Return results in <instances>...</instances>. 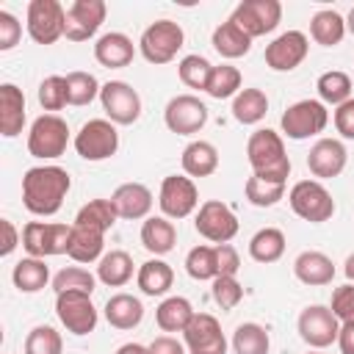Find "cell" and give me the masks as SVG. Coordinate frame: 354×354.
<instances>
[{
    "label": "cell",
    "mask_w": 354,
    "mask_h": 354,
    "mask_svg": "<svg viewBox=\"0 0 354 354\" xmlns=\"http://www.w3.org/2000/svg\"><path fill=\"white\" fill-rule=\"evenodd\" d=\"M72 188V177L61 166H33L22 177V205L33 216H55Z\"/></svg>",
    "instance_id": "1"
},
{
    "label": "cell",
    "mask_w": 354,
    "mask_h": 354,
    "mask_svg": "<svg viewBox=\"0 0 354 354\" xmlns=\"http://www.w3.org/2000/svg\"><path fill=\"white\" fill-rule=\"evenodd\" d=\"M246 160L252 171L271 183H288L290 174V158L285 152V141L277 130L260 127L246 141Z\"/></svg>",
    "instance_id": "2"
},
{
    "label": "cell",
    "mask_w": 354,
    "mask_h": 354,
    "mask_svg": "<svg viewBox=\"0 0 354 354\" xmlns=\"http://www.w3.org/2000/svg\"><path fill=\"white\" fill-rule=\"evenodd\" d=\"M69 127L58 113H41L28 130V152L39 160H55L66 152Z\"/></svg>",
    "instance_id": "3"
},
{
    "label": "cell",
    "mask_w": 354,
    "mask_h": 354,
    "mask_svg": "<svg viewBox=\"0 0 354 354\" xmlns=\"http://www.w3.org/2000/svg\"><path fill=\"white\" fill-rule=\"evenodd\" d=\"M183 41H185V33H183V28L177 22L158 19L149 28H144L141 41H138V50H141V55L149 64L160 66V64H169V61L177 58V53L183 50Z\"/></svg>",
    "instance_id": "4"
},
{
    "label": "cell",
    "mask_w": 354,
    "mask_h": 354,
    "mask_svg": "<svg viewBox=\"0 0 354 354\" xmlns=\"http://www.w3.org/2000/svg\"><path fill=\"white\" fill-rule=\"evenodd\" d=\"M288 205L299 218H304L310 224L329 221L335 213V199L318 180H299L288 191Z\"/></svg>",
    "instance_id": "5"
},
{
    "label": "cell",
    "mask_w": 354,
    "mask_h": 354,
    "mask_svg": "<svg viewBox=\"0 0 354 354\" xmlns=\"http://www.w3.org/2000/svg\"><path fill=\"white\" fill-rule=\"evenodd\" d=\"M72 227L55 224V221H28L22 227V246L28 257H53L69 252Z\"/></svg>",
    "instance_id": "6"
},
{
    "label": "cell",
    "mask_w": 354,
    "mask_h": 354,
    "mask_svg": "<svg viewBox=\"0 0 354 354\" xmlns=\"http://www.w3.org/2000/svg\"><path fill=\"white\" fill-rule=\"evenodd\" d=\"M326 122H329V111L321 100H299V102L288 105L279 119L282 133L293 141H304L310 136L324 133Z\"/></svg>",
    "instance_id": "7"
},
{
    "label": "cell",
    "mask_w": 354,
    "mask_h": 354,
    "mask_svg": "<svg viewBox=\"0 0 354 354\" xmlns=\"http://www.w3.org/2000/svg\"><path fill=\"white\" fill-rule=\"evenodd\" d=\"M119 149V133L111 119H88L77 133H75V152L83 160H105L116 155Z\"/></svg>",
    "instance_id": "8"
},
{
    "label": "cell",
    "mask_w": 354,
    "mask_h": 354,
    "mask_svg": "<svg viewBox=\"0 0 354 354\" xmlns=\"http://www.w3.org/2000/svg\"><path fill=\"white\" fill-rule=\"evenodd\" d=\"M194 227L210 243H230L238 235V216L221 199H207L199 205Z\"/></svg>",
    "instance_id": "9"
},
{
    "label": "cell",
    "mask_w": 354,
    "mask_h": 354,
    "mask_svg": "<svg viewBox=\"0 0 354 354\" xmlns=\"http://www.w3.org/2000/svg\"><path fill=\"white\" fill-rule=\"evenodd\" d=\"M55 315L64 324L66 332L72 335H88L97 326V307L91 301V293H80V290H66V293H55Z\"/></svg>",
    "instance_id": "10"
},
{
    "label": "cell",
    "mask_w": 354,
    "mask_h": 354,
    "mask_svg": "<svg viewBox=\"0 0 354 354\" xmlns=\"http://www.w3.org/2000/svg\"><path fill=\"white\" fill-rule=\"evenodd\" d=\"M66 8L58 0H30L28 3V33L36 44H55L64 36Z\"/></svg>",
    "instance_id": "11"
},
{
    "label": "cell",
    "mask_w": 354,
    "mask_h": 354,
    "mask_svg": "<svg viewBox=\"0 0 354 354\" xmlns=\"http://www.w3.org/2000/svg\"><path fill=\"white\" fill-rule=\"evenodd\" d=\"M243 33L254 36H266L271 33L279 19H282V3L279 0H243L235 6L232 17H230Z\"/></svg>",
    "instance_id": "12"
},
{
    "label": "cell",
    "mask_w": 354,
    "mask_h": 354,
    "mask_svg": "<svg viewBox=\"0 0 354 354\" xmlns=\"http://www.w3.org/2000/svg\"><path fill=\"white\" fill-rule=\"evenodd\" d=\"M299 335L310 348H326L332 343H337V332H340V321L335 318V313L324 304H310L299 313Z\"/></svg>",
    "instance_id": "13"
},
{
    "label": "cell",
    "mask_w": 354,
    "mask_h": 354,
    "mask_svg": "<svg viewBox=\"0 0 354 354\" xmlns=\"http://www.w3.org/2000/svg\"><path fill=\"white\" fill-rule=\"evenodd\" d=\"M100 102L113 124H133L141 116V97L124 80H108L100 88Z\"/></svg>",
    "instance_id": "14"
},
{
    "label": "cell",
    "mask_w": 354,
    "mask_h": 354,
    "mask_svg": "<svg viewBox=\"0 0 354 354\" xmlns=\"http://www.w3.org/2000/svg\"><path fill=\"white\" fill-rule=\"evenodd\" d=\"M163 122L177 136H194L207 124V105L194 94H177L166 102Z\"/></svg>",
    "instance_id": "15"
},
{
    "label": "cell",
    "mask_w": 354,
    "mask_h": 354,
    "mask_svg": "<svg viewBox=\"0 0 354 354\" xmlns=\"http://www.w3.org/2000/svg\"><path fill=\"white\" fill-rule=\"evenodd\" d=\"M158 205L163 210L166 218H185L196 210L199 205V191L194 185L191 177L183 174H169L160 183V194H158Z\"/></svg>",
    "instance_id": "16"
},
{
    "label": "cell",
    "mask_w": 354,
    "mask_h": 354,
    "mask_svg": "<svg viewBox=\"0 0 354 354\" xmlns=\"http://www.w3.org/2000/svg\"><path fill=\"white\" fill-rule=\"evenodd\" d=\"M188 354H227V337L221 324L210 313H196L183 332Z\"/></svg>",
    "instance_id": "17"
},
{
    "label": "cell",
    "mask_w": 354,
    "mask_h": 354,
    "mask_svg": "<svg viewBox=\"0 0 354 354\" xmlns=\"http://www.w3.org/2000/svg\"><path fill=\"white\" fill-rule=\"evenodd\" d=\"M105 14H108V6L102 0H75L66 8L64 36L69 41H88L105 22Z\"/></svg>",
    "instance_id": "18"
},
{
    "label": "cell",
    "mask_w": 354,
    "mask_h": 354,
    "mask_svg": "<svg viewBox=\"0 0 354 354\" xmlns=\"http://www.w3.org/2000/svg\"><path fill=\"white\" fill-rule=\"evenodd\" d=\"M310 41L301 30H285L266 47V64L274 72H290L307 58Z\"/></svg>",
    "instance_id": "19"
},
{
    "label": "cell",
    "mask_w": 354,
    "mask_h": 354,
    "mask_svg": "<svg viewBox=\"0 0 354 354\" xmlns=\"http://www.w3.org/2000/svg\"><path fill=\"white\" fill-rule=\"evenodd\" d=\"M348 152L337 138H318L307 152V169L318 180H332L346 169Z\"/></svg>",
    "instance_id": "20"
},
{
    "label": "cell",
    "mask_w": 354,
    "mask_h": 354,
    "mask_svg": "<svg viewBox=\"0 0 354 354\" xmlns=\"http://www.w3.org/2000/svg\"><path fill=\"white\" fill-rule=\"evenodd\" d=\"M119 218L136 221V218H147L152 210V191L144 183H122L113 196H111Z\"/></svg>",
    "instance_id": "21"
},
{
    "label": "cell",
    "mask_w": 354,
    "mask_h": 354,
    "mask_svg": "<svg viewBox=\"0 0 354 354\" xmlns=\"http://www.w3.org/2000/svg\"><path fill=\"white\" fill-rule=\"evenodd\" d=\"M136 55V47L130 41V36L119 33V30H111V33H102L94 44V58L97 64L108 66V69H122L133 61Z\"/></svg>",
    "instance_id": "22"
},
{
    "label": "cell",
    "mask_w": 354,
    "mask_h": 354,
    "mask_svg": "<svg viewBox=\"0 0 354 354\" xmlns=\"http://www.w3.org/2000/svg\"><path fill=\"white\" fill-rule=\"evenodd\" d=\"M25 124V94L14 83L0 86V133L6 138H14L22 133Z\"/></svg>",
    "instance_id": "23"
},
{
    "label": "cell",
    "mask_w": 354,
    "mask_h": 354,
    "mask_svg": "<svg viewBox=\"0 0 354 354\" xmlns=\"http://www.w3.org/2000/svg\"><path fill=\"white\" fill-rule=\"evenodd\" d=\"M293 274L304 285H329L335 279V263L324 252L307 249L293 260Z\"/></svg>",
    "instance_id": "24"
},
{
    "label": "cell",
    "mask_w": 354,
    "mask_h": 354,
    "mask_svg": "<svg viewBox=\"0 0 354 354\" xmlns=\"http://www.w3.org/2000/svg\"><path fill=\"white\" fill-rule=\"evenodd\" d=\"M144 318V304L133 293H116L105 301V321L113 329H136Z\"/></svg>",
    "instance_id": "25"
},
{
    "label": "cell",
    "mask_w": 354,
    "mask_h": 354,
    "mask_svg": "<svg viewBox=\"0 0 354 354\" xmlns=\"http://www.w3.org/2000/svg\"><path fill=\"white\" fill-rule=\"evenodd\" d=\"M141 243L147 252L158 254H169L177 243V230L166 216H149L141 224Z\"/></svg>",
    "instance_id": "26"
},
{
    "label": "cell",
    "mask_w": 354,
    "mask_h": 354,
    "mask_svg": "<svg viewBox=\"0 0 354 354\" xmlns=\"http://www.w3.org/2000/svg\"><path fill=\"white\" fill-rule=\"evenodd\" d=\"M183 171L188 177H210L216 169H218V149L210 144V141H191L185 149H183Z\"/></svg>",
    "instance_id": "27"
},
{
    "label": "cell",
    "mask_w": 354,
    "mask_h": 354,
    "mask_svg": "<svg viewBox=\"0 0 354 354\" xmlns=\"http://www.w3.org/2000/svg\"><path fill=\"white\" fill-rule=\"evenodd\" d=\"M102 246H105V232L72 224V238H69V252L66 254L75 263H94V260H100L102 257Z\"/></svg>",
    "instance_id": "28"
},
{
    "label": "cell",
    "mask_w": 354,
    "mask_h": 354,
    "mask_svg": "<svg viewBox=\"0 0 354 354\" xmlns=\"http://www.w3.org/2000/svg\"><path fill=\"white\" fill-rule=\"evenodd\" d=\"M97 279L108 288H122L133 279V257L122 249H111L97 263Z\"/></svg>",
    "instance_id": "29"
},
{
    "label": "cell",
    "mask_w": 354,
    "mask_h": 354,
    "mask_svg": "<svg viewBox=\"0 0 354 354\" xmlns=\"http://www.w3.org/2000/svg\"><path fill=\"white\" fill-rule=\"evenodd\" d=\"M194 307L185 296H169L158 304L155 310V324L163 329V332H185V326L191 324L194 318Z\"/></svg>",
    "instance_id": "30"
},
{
    "label": "cell",
    "mask_w": 354,
    "mask_h": 354,
    "mask_svg": "<svg viewBox=\"0 0 354 354\" xmlns=\"http://www.w3.org/2000/svg\"><path fill=\"white\" fill-rule=\"evenodd\" d=\"M210 41H213V50L218 55H224V58H241V55H246L252 50V36L243 33L232 19L216 25Z\"/></svg>",
    "instance_id": "31"
},
{
    "label": "cell",
    "mask_w": 354,
    "mask_h": 354,
    "mask_svg": "<svg viewBox=\"0 0 354 354\" xmlns=\"http://www.w3.org/2000/svg\"><path fill=\"white\" fill-rule=\"evenodd\" d=\"M310 36L321 47H335L346 36V19L337 11H332V8H321L310 19Z\"/></svg>",
    "instance_id": "32"
},
{
    "label": "cell",
    "mask_w": 354,
    "mask_h": 354,
    "mask_svg": "<svg viewBox=\"0 0 354 354\" xmlns=\"http://www.w3.org/2000/svg\"><path fill=\"white\" fill-rule=\"evenodd\" d=\"M136 282H138L144 296H163L174 282V271H171V266L166 260L155 257V260L141 263V268L136 274Z\"/></svg>",
    "instance_id": "33"
},
{
    "label": "cell",
    "mask_w": 354,
    "mask_h": 354,
    "mask_svg": "<svg viewBox=\"0 0 354 354\" xmlns=\"http://www.w3.org/2000/svg\"><path fill=\"white\" fill-rule=\"evenodd\" d=\"M14 288L19 293H36L50 282V268L41 257H22L11 271Z\"/></svg>",
    "instance_id": "34"
},
{
    "label": "cell",
    "mask_w": 354,
    "mask_h": 354,
    "mask_svg": "<svg viewBox=\"0 0 354 354\" xmlns=\"http://www.w3.org/2000/svg\"><path fill=\"white\" fill-rule=\"evenodd\" d=\"M285 254V232L277 227H263L249 241V257L254 263H277Z\"/></svg>",
    "instance_id": "35"
},
{
    "label": "cell",
    "mask_w": 354,
    "mask_h": 354,
    "mask_svg": "<svg viewBox=\"0 0 354 354\" xmlns=\"http://www.w3.org/2000/svg\"><path fill=\"white\" fill-rule=\"evenodd\" d=\"M268 113V97L260 88H241L232 97V116L241 124H257Z\"/></svg>",
    "instance_id": "36"
},
{
    "label": "cell",
    "mask_w": 354,
    "mask_h": 354,
    "mask_svg": "<svg viewBox=\"0 0 354 354\" xmlns=\"http://www.w3.org/2000/svg\"><path fill=\"white\" fill-rule=\"evenodd\" d=\"M116 218H119V213H116V207H113L111 199H91V202H86L77 210L75 224L91 227V230H100V232H108L116 224Z\"/></svg>",
    "instance_id": "37"
},
{
    "label": "cell",
    "mask_w": 354,
    "mask_h": 354,
    "mask_svg": "<svg viewBox=\"0 0 354 354\" xmlns=\"http://www.w3.org/2000/svg\"><path fill=\"white\" fill-rule=\"evenodd\" d=\"M268 329L249 321V324H241L235 332H232V351L235 354H268Z\"/></svg>",
    "instance_id": "38"
},
{
    "label": "cell",
    "mask_w": 354,
    "mask_h": 354,
    "mask_svg": "<svg viewBox=\"0 0 354 354\" xmlns=\"http://www.w3.org/2000/svg\"><path fill=\"white\" fill-rule=\"evenodd\" d=\"M315 88H318L321 102L335 105V108L343 105L346 100H351V77H348L346 72H340V69H329V72H324V75L318 77Z\"/></svg>",
    "instance_id": "39"
},
{
    "label": "cell",
    "mask_w": 354,
    "mask_h": 354,
    "mask_svg": "<svg viewBox=\"0 0 354 354\" xmlns=\"http://www.w3.org/2000/svg\"><path fill=\"white\" fill-rule=\"evenodd\" d=\"M185 271L191 279H216L218 277V263H216V246H194L188 254H185Z\"/></svg>",
    "instance_id": "40"
},
{
    "label": "cell",
    "mask_w": 354,
    "mask_h": 354,
    "mask_svg": "<svg viewBox=\"0 0 354 354\" xmlns=\"http://www.w3.org/2000/svg\"><path fill=\"white\" fill-rule=\"evenodd\" d=\"M241 69L238 66H230V64H221V66H213V75L207 80V94L213 100H227V97H235L241 91Z\"/></svg>",
    "instance_id": "41"
},
{
    "label": "cell",
    "mask_w": 354,
    "mask_h": 354,
    "mask_svg": "<svg viewBox=\"0 0 354 354\" xmlns=\"http://www.w3.org/2000/svg\"><path fill=\"white\" fill-rule=\"evenodd\" d=\"M243 194L254 207H271L285 196V183H271V180L252 174L243 185Z\"/></svg>",
    "instance_id": "42"
},
{
    "label": "cell",
    "mask_w": 354,
    "mask_h": 354,
    "mask_svg": "<svg viewBox=\"0 0 354 354\" xmlns=\"http://www.w3.org/2000/svg\"><path fill=\"white\" fill-rule=\"evenodd\" d=\"M100 83L91 72H69L66 75V97H69V105H88L94 97H100Z\"/></svg>",
    "instance_id": "43"
},
{
    "label": "cell",
    "mask_w": 354,
    "mask_h": 354,
    "mask_svg": "<svg viewBox=\"0 0 354 354\" xmlns=\"http://www.w3.org/2000/svg\"><path fill=\"white\" fill-rule=\"evenodd\" d=\"M97 277L80 266H66L53 277V290L66 293V290H80V293H94Z\"/></svg>",
    "instance_id": "44"
},
{
    "label": "cell",
    "mask_w": 354,
    "mask_h": 354,
    "mask_svg": "<svg viewBox=\"0 0 354 354\" xmlns=\"http://www.w3.org/2000/svg\"><path fill=\"white\" fill-rule=\"evenodd\" d=\"M177 75L188 88H207V80L213 75V64L205 55H185L177 64Z\"/></svg>",
    "instance_id": "45"
},
{
    "label": "cell",
    "mask_w": 354,
    "mask_h": 354,
    "mask_svg": "<svg viewBox=\"0 0 354 354\" xmlns=\"http://www.w3.org/2000/svg\"><path fill=\"white\" fill-rule=\"evenodd\" d=\"M64 340L53 326H33L25 337V354H61Z\"/></svg>",
    "instance_id": "46"
},
{
    "label": "cell",
    "mask_w": 354,
    "mask_h": 354,
    "mask_svg": "<svg viewBox=\"0 0 354 354\" xmlns=\"http://www.w3.org/2000/svg\"><path fill=\"white\" fill-rule=\"evenodd\" d=\"M39 105L44 111H61L64 105H69L66 97V77L61 75H50L39 83Z\"/></svg>",
    "instance_id": "47"
},
{
    "label": "cell",
    "mask_w": 354,
    "mask_h": 354,
    "mask_svg": "<svg viewBox=\"0 0 354 354\" xmlns=\"http://www.w3.org/2000/svg\"><path fill=\"white\" fill-rule=\"evenodd\" d=\"M243 299V285L235 277H216L213 279V301L221 310H232L238 307Z\"/></svg>",
    "instance_id": "48"
},
{
    "label": "cell",
    "mask_w": 354,
    "mask_h": 354,
    "mask_svg": "<svg viewBox=\"0 0 354 354\" xmlns=\"http://www.w3.org/2000/svg\"><path fill=\"white\" fill-rule=\"evenodd\" d=\"M329 310L335 313V318H337L340 324H354V285H340V288H335Z\"/></svg>",
    "instance_id": "49"
},
{
    "label": "cell",
    "mask_w": 354,
    "mask_h": 354,
    "mask_svg": "<svg viewBox=\"0 0 354 354\" xmlns=\"http://www.w3.org/2000/svg\"><path fill=\"white\" fill-rule=\"evenodd\" d=\"M19 39H22V25H19V19L14 17V14H8V11H0V50L6 53V50H14L17 44H19Z\"/></svg>",
    "instance_id": "50"
},
{
    "label": "cell",
    "mask_w": 354,
    "mask_h": 354,
    "mask_svg": "<svg viewBox=\"0 0 354 354\" xmlns=\"http://www.w3.org/2000/svg\"><path fill=\"white\" fill-rule=\"evenodd\" d=\"M216 263H218V277H235L241 268V257L232 243H216Z\"/></svg>",
    "instance_id": "51"
},
{
    "label": "cell",
    "mask_w": 354,
    "mask_h": 354,
    "mask_svg": "<svg viewBox=\"0 0 354 354\" xmlns=\"http://www.w3.org/2000/svg\"><path fill=\"white\" fill-rule=\"evenodd\" d=\"M332 122H335V130H337L343 138H351V141H354V97L335 108Z\"/></svg>",
    "instance_id": "52"
},
{
    "label": "cell",
    "mask_w": 354,
    "mask_h": 354,
    "mask_svg": "<svg viewBox=\"0 0 354 354\" xmlns=\"http://www.w3.org/2000/svg\"><path fill=\"white\" fill-rule=\"evenodd\" d=\"M147 348H149V354H185L183 343H180L177 337H171V335H160V337H155Z\"/></svg>",
    "instance_id": "53"
},
{
    "label": "cell",
    "mask_w": 354,
    "mask_h": 354,
    "mask_svg": "<svg viewBox=\"0 0 354 354\" xmlns=\"http://www.w3.org/2000/svg\"><path fill=\"white\" fill-rule=\"evenodd\" d=\"M0 230H3V246H0V254L8 257V254L17 249V243H19V232H17V227H14L8 218H0Z\"/></svg>",
    "instance_id": "54"
},
{
    "label": "cell",
    "mask_w": 354,
    "mask_h": 354,
    "mask_svg": "<svg viewBox=\"0 0 354 354\" xmlns=\"http://www.w3.org/2000/svg\"><path fill=\"white\" fill-rule=\"evenodd\" d=\"M337 346H340V354H354V324H340Z\"/></svg>",
    "instance_id": "55"
},
{
    "label": "cell",
    "mask_w": 354,
    "mask_h": 354,
    "mask_svg": "<svg viewBox=\"0 0 354 354\" xmlns=\"http://www.w3.org/2000/svg\"><path fill=\"white\" fill-rule=\"evenodd\" d=\"M116 354H149V348L141 346V343H124V346L116 348Z\"/></svg>",
    "instance_id": "56"
},
{
    "label": "cell",
    "mask_w": 354,
    "mask_h": 354,
    "mask_svg": "<svg viewBox=\"0 0 354 354\" xmlns=\"http://www.w3.org/2000/svg\"><path fill=\"white\" fill-rule=\"evenodd\" d=\"M343 274H346L348 285H354V252L346 257V263H343Z\"/></svg>",
    "instance_id": "57"
},
{
    "label": "cell",
    "mask_w": 354,
    "mask_h": 354,
    "mask_svg": "<svg viewBox=\"0 0 354 354\" xmlns=\"http://www.w3.org/2000/svg\"><path fill=\"white\" fill-rule=\"evenodd\" d=\"M346 30L354 33V6H351V11H348V17H346Z\"/></svg>",
    "instance_id": "58"
},
{
    "label": "cell",
    "mask_w": 354,
    "mask_h": 354,
    "mask_svg": "<svg viewBox=\"0 0 354 354\" xmlns=\"http://www.w3.org/2000/svg\"><path fill=\"white\" fill-rule=\"evenodd\" d=\"M307 354H321V351H307Z\"/></svg>",
    "instance_id": "59"
}]
</instances>
